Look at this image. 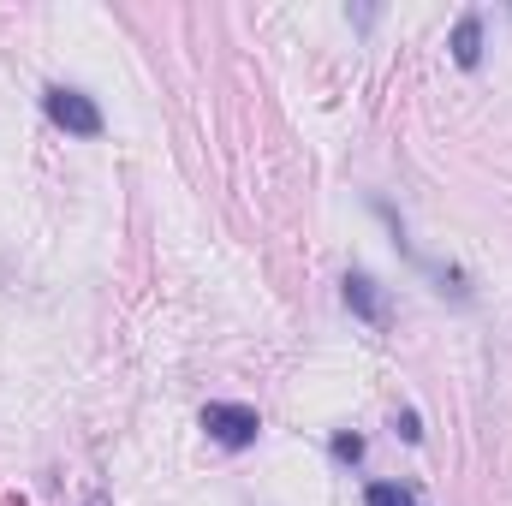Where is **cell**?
I'll list each match as a JSON object with an SVG mask.
<instances>
[{
	"instance_id": "6",
	"label": "cell",
	"mask_w": 512,
	"mask_h": 506,
	"mask_svg": "<svg viewBox=\"0 0 512 506\" xmlns=\"http://www.w3.org/2000/svg\"><path fill=\"white\" fill-rule=\"evenodd\" d=\"M334 459H340V465H358V459H364V435L340 429V435H334Z\"/></svg>"
},
{
	"instance_id": "7",
	"label": "cell",
	"mask_w": 512,
	"mask_h": 506,
	"mask_svg": "<svg viewBox=\"0 0 512 506\" xmlns=\"http://www.w3.org/2000/svg\"><path fill=\"white\" fill-rule=\"evenodd\" d=\"M393 435L417 447V441H423V417H417V411H393Z\"/></svg>"
},
{
	"instance_id": "3",
	"label": "cell",
	"mask_w": 512,
	"mask_h": 506,
	"mask_svg": "<svg viewBox=\"0 0 512 506\" xmlns=\"http://www.w3.org/2000/svg\"><path fill=\"white\" fill-rule=\"evenodd\" d=\"M346 310L364 316L370 328H387V292L376 286V274H364V268L346 274Z\"/></svg>"
},
{
	"instance_id": "5",
	"label": "cell",
	"mask_w": 512,
	"mask_h": 506,
	"mask_svg": "<svg viewBox=\"0 0 512 506\" xmlns=\"http://www.w3.org/2000/svg\"><path fill=\"white\" fill-rule=\"evenodd\" d=\"M364 506H417V495H411V489H399V483H370Z\"/></svg>"
},
{
	"instance_id": "2",
	"label": "cell",
	"mask_w": 512,
	"mask_h": 506,
	"mask_svg": "<svg viewBox=\"0 0 512 506\" xmlns=\"http://www.w3.org/2000/svg\"><path fill=\"white\" fill-rule=\"evenodd\" d=\"M203 429H209V441H221V447H251L256 435H262V417H256L251 405H221V399H209L203 405Z\"/></svg>"
},
{
	"instance_id": "4",
	"label": "cell",
	"mask_w": 512,
	"mask_h": 506,
	"mask_svg": "<svg viewBox=\"0 0 512 506\" xmlns=\"http://www.w3.org/2000/svg\"><path fill=\"white\" fill-rule=\"evenodd\" d=\"M453 66H465V72L483 66V12H465L453 24Z\"/></svg>"
},
{
	"instance_id": "1",
	"label": "cell",
	"mask_w": 512,
	"mask_h": 506,
	"mask_svg": "<svg viewBox=\"0 0 512 506\" xmlns=\"http://www.w3.org/2000/svg\"><path fill=\"white\" fill-rule=\"evenodd\" d=\"M42 114L60 131H72V137H102V108L84 90H72V84H48L42 90Z\"/></svg>"
}]
</instances>
